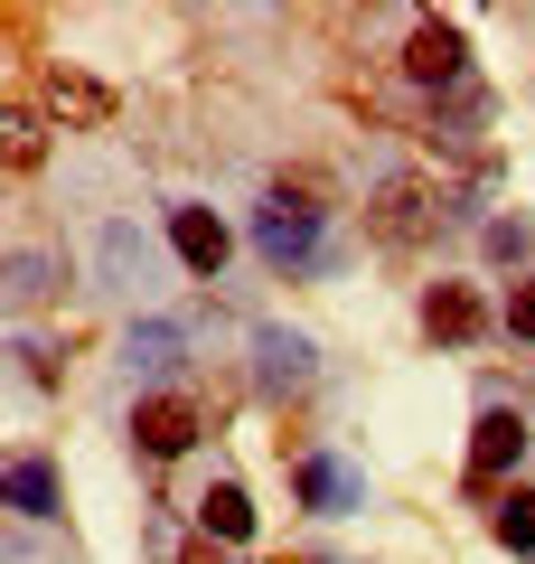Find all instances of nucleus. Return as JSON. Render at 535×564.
Segmentation results:
<instances>
[{
	"label": "nucleus",
	"mask_w": 535,
	"mask_h": 564,
	"mask_svg": "<svg viewBox=\"0 0 535 564\" xmlns=\"http://www.w3.org/2000/svg\"><path fill=\"white\" fill-rule=\"evenodd\" d=\"M367 236H376L385 254H414V245H433V236H441V188L414 180V170L376 180V198H367Z\"/></svg>",
	"instance_id": "nucleus-1"
},
{
	"label": "nucleus",
	"mask_w": 535,
	"mask_h": 564,
	"mask_svg": "<svg viewBox=\"0 0 535 564\" xmlns=\"http://www.w3.org/2000/svg\"><path fill=\"white\" fill-rule=\"evenodd\" d=\"M39 113L66 122V132H103V122H113V85L76 76V66H47L39 76Z\"/></svg>",
	"instance_id": "nucleus-2"
},
{
	"label": "nucleus",
	"mask_w": 535,
	"mask_h": 564,
	"mask_svg": "<svg viewBox=\"0 0 535 564\" xmlns=\"http://www.w3.org/2000/svg\"><path fill=\"white\" fill-rule=\"evenodd\" d=\"M516 462H526V414H516V404H489V414L470 423V489L507 480Z\"/></svg>",
	"instance_id": "nucleus-3"
},
{
	"label": "nucleus",
	"mask_w": 535,
	"mask_h": 564,
	"mask_svg": "<svg viewBox=\"0 0 535 564\" xmlns=\"http://www.w3.org/2000/svg\"><path fill=\"white\" fill-rule=\"evenodd\" d=\"M198 433H207V423H198V404H188V395H141V414H132V443L151 452V462H178Z\"/></svg>",
	"instance_id": "nucleus-4"
},
{
	"label": "nucleus",
	"mask_w": 535,
	"mask_h": 564,
	"mask_svg": "<svg viewBox=\"0 0 535 564\" xmlns=\"http://www.w3.org/2000/svg\"><path fill=\"white\" fill-rule=\"evenodd\" d=\"M254 254L273 263V273H310V263H319V217L263 207V217H254Z\"/></svg>",
	"instance_id": "nucleus-5"
},
{
	"label": "nucleus",
	"mask_w": 535,
	"mask_h": 564,
	"mask_svg": "<svg viewBox=\"0 0 535 564\" xmlns=\"http://www.w3.org/2000/svg\"><path fill=\"white\" fill-rule=\"evenodd\" d=\"M460 66H470L460 20H414V39H404V76H414V85H451Z\"/></svg>",
	"instance_id": "nucleus-6"
},
{
	"label": "nucleus",
	"mask_w": 535,
	"mask_h": 564,
	"mask_svg": "<svg viewBox=\"0 0 535 564\" xmlns=\"http://www.w3.org/2000/svg\"><path fill=\"white\" fill-rule=\"evenodd\" d=\"M170 245H178V263H188L198 282H217L226 254H236V236L217 226V207H170Z\"/></svg>",
	"instance_id": "nucleus-7"
},
{
	"label": "nucleus",
	"mask_w": 535,
	"mask_h": 564,
	"mask_svg": "<svg viewBox=\"0 0 535 564\" xmlns=\"http://www.w3.org/2000/svg\"><path fill=\"white\" fill-rule=\"evenodd\" d=\"M310 367H319V348L301 339V329H254V377H263V395H301Z\"/></svg>",
	"instance_id": "nucleus-8"
},
{
	"label": "nucleus",
	"mask_w": 535,
	"mask_h": 564,
	"mask_svg": "<svg viewBox=\"0 0 535 564\" xmlns=\"http://www.w3.org/2000/svg\"><path fill=\"white\" fill-rule=\"evenodd\" d=\"M423 329H433L441 348H470L479 329H489V311H479L470 282H433V292H423Z\"/></svg>",
	"instance_id": "nucleus-9"
},
{
	"label": "nucleus",
	"mask_w": 535,
	"mask_h": 564,
	"mask_svg": "<svg viewBox=\"0 0 535 564\" xmlns=\"http://www.w3.org/2000/svg\"><path fill=\"white\" fill-rule=\"evenodd\" d=\"M292 489H301V508H319V518H348L367 489H357V470L348 462H329V452H310V462L292 470Z\"/></svg>",
	"instance_id": "nucleus-10"
},
{
	"label": "nucleus",
	"mask_w": 535,
	"mask_h": 564,
	"mask_svg": "<svg viewBox=\"0 0 535 564\" xmlns=\"http://www.w3.org/2000/svg\"><path fill=\"white\" fill-rule=\"evenodd\" d=\"M198 527H207V545H244V536H254V499H244L236 480H217L198 499Z\"/></svg>",
	"instance_id": "nucleus-11"
},
{
	"label": "nucleus",
	"mask_w": 535,
	"mask_h": 564,
	"mask_svg": "<svg viewBox=\"0 0 535 564\" xmlns=\"http://www.w3.org/2000/svg\"><path fill=\"white\" fill-rule=\"evenodd\" d=\"M10 508H20V518H57V470H47L39 452L10 462Z\"/></svg>",
	"instance_id": "nucleus-12"
},
{
	"label": "nucleus",
	"mask_w": 535,
	"mask_h": 564,
	"mask_svg": "<svg viewBox=\"0 0 535 564\" xmlns=\"http://www.w3.org/2000/svg\"><path fill=\"white\" fill-rule=\"evenodd\" d=\"M95 254H103V282H151V245H141L132 226H103Z\"/></svg>",
	"instance_id": "nucleus-13"
},
{
	"label": "nucleus",
	"mask_w": 535,
	"mask_h": 564,
	"mask_svg": "<svg viewBox=\"0 0 535 564\" xmlns=\"http://www.w3.org/2000/svg\"><path fill=\"white\" fill-rule=\"evenodd\" d=\"M489 527H498V545H507V555H535V489H507Z\"/></svg>",
	"instance_id": "nucleus-14"
},
{
	"label": "nucleus",
	"mask_w": 535,
	"mask_h": 564,
	"mask_svg": "<svg viewBox=\"0 0 535 564\" xmlns=\"http://www.w3.org/2000/svg\"><path fill=\"white\" fill-rule=\"evenodd\" d=\"M273 207H292V217H329V180H319V170H282Z\"/></svg>",
	"instance_id": "nucleus-15"
},
{
	"label": "nucleus",
	"mask_w": 535,
	"mask_h": 564,
	"mask_svg": "<svg viewBox=\"0 0 535 564\" xmlns=\"http://www.w3.org/2000/svg\"><path fill=\"white\" fill-rule=\"evenodd\" d=\"M0 132H10V141H0V161H10V170H39V151H47V122H39V113H20V104H10V122H0Z\"/></svg>",
	"instance_id": "nucleus-16"
},
{
	"label": "nucleus",
	"mask_w": 535,
	"mask_h": 564,
	"mask_svg": "<svg viewBox=\"0 0 535 564\" xmlns=\"http://www.w3.org/2000/svg\"><path fill=\"white\" fill-rule=\"evenodd\" d=\"M122 358H132V367H178V329L170 321H141L132 339H122Z\"/></svg>",
	"instance_id": "nucleus-17"
},
{
	"label": "nucleus",
	"mask_w": 535,
	"mask_h": 564,
	"mask_svg": "<svg viewBox=\"0 0 535 564\" xmlns=\"http://www.w3.org/2000/svg\"><path fill=\"white\" fill-rule=\"evenodd\" d=\"M10 292H20V302H47V292H57V263L47 254H10Z\"/></svg>",
	"instance_id": "nucleus-18"
},
{
	"label": "nucleus",
	"mask_w": 535,
	"mask_h": 564,
	"mask_svg": "<svg viewBox=\"0 0 535 564\" xmlns=\"http://www.w3.org/2000/svg\"><path fill=\"white\" fill-rule=\"evenodd\" d=\"M498 329H507V339H535V282H516V292H507V311H498Z\"/></svg>",
	"instance_id": "nucleus-19"
},
{
	"label": "nucleus",
	"mask_w": 535,
	"mask_h": 564,
	"mask_svg": "<svg viewBox=\"0 0 535 564\" xmlns=\"http://www.w3.org/2000/svg\"><path fill=\"white\" fill-rule=\"evenodd\" d=\"M516 254H526V226L498 217V226H489V263H516Z\"/></svg>",
	"instance_id": "nucleus-20"
},
{
	"label": "nucleus",
	"mask_w": 535,
	"mask_h": 564,
	"mask_svg": "<svg viewBox=\"0 0 535 564\" xmlns=\"http://www.w3.org/2000/svg\"><path fill=\"white\" fill-rule=\"evenodd\" d=\"M170 564H217V545H178V555Z\"/></svg>",
	"instance_id": "nucleus-21"
}]
</instances>
